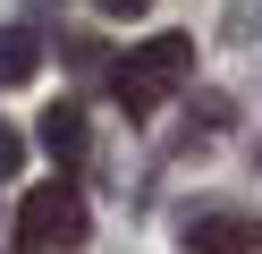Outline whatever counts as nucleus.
<instances>
[{
    "label": "nucleus",
    "mask_w": 262,
    "mask_h": 254,
    "mask_svg": "<svg viewBox=\"0 0 262 254\" xmlns=\"http://www.w3.org/2000/svg\"><path fill=\"white\" fill-rule=\"evenodd\" d=\"M186 76H194V43H186V34H152L144 51H127V68L110 76V93H119L127 119H152Z\"/></svg>",
    "instance_id": "f257e3e1"
},
{
    "label": "nucleus",
    "mask_w": 262,
    "mask_h": 254,
    "mask_svg": "<svg viewBox=\"0 0 262 254\" xmlns=\"http://www.w3.org/2000/svg\"><path fill=\"white\" fill-rule=\"evenodd\" d=\"M85 229H93V212L76 195V178H51L17 203V254H68V246H85Z\"/></svg>",
    "instance_id": "f03ea898"
},
{
    "label": "nucleus",
    "mask_w": 262,
    "mask_h": 254,
    "mask_svg": "<svg viewBox=\"0 0 262 254\" xmlns=\"http://www.w3.org/2000/svg\"><path fill=\"white\" fill-rule=\"evenodd\" d=\"M186 254H262V212H203V220H186Z\"/></svg>",
    "instance_id": "7ed1b4c3"
},
{
    "label": "nucleus",
    "mask_w": 262,
    "mask_h": 254,
    "mask_svg": "<svg viewBox=\"0 0 262 254\" xmlns=\"http://www.w3.org/2000/svg\"><path fill=\"white\" fill-rule=\"evenodd\" d=\"M34 144L51 152V161H59V178H68V169L85 161V110H76V102H51V110L34 119Z\"/></svg>",
    "instance_id": "20e7f679"
},
{
    "label": "nucleus",
    "mask_w": 262,
    "mask_h": 254,
    "mask_svg": "<svg viewBox=\"0 0 262 254\" xmlns=\"http://www.w3.org/2000/svg\"><path fill=\"white\" fill-rule=\"evenodd\" d=\"M34 68H42V43L26 26H0V85H34Z\"/></svg>",
    "instance_id": "39448f33"
},
{
    "label": "nucleus",
    "mask_w": 262,
    "mask_h": 254,
    "mask_svg": "<svg viewBox=\"0 0 262 254\" xmlns=\"http://www.w3.org/2000/svg\"><path fill=\"white\" fill-rule=\"evenodd\" d=\"M17 161H26V135L0 119V178H17Z\"/></svg>",
    "instance_id": "423d86ee"
},
{
    "label": "nucleus",
    "mask_w": 262,
    "mask_h": 254,
    "mask_svg": "<svg viewBox=\"0 0 262 254\" xmlns=\"http://www.w3.org/2000/svg\"><path fill=\"white\" fill-rule=\"evenodd\" d=\"M93 9H102V17H144L152 0H93Z\"/></svg>",
    "instance_id": "0eeeda50"
}]
</instances>
